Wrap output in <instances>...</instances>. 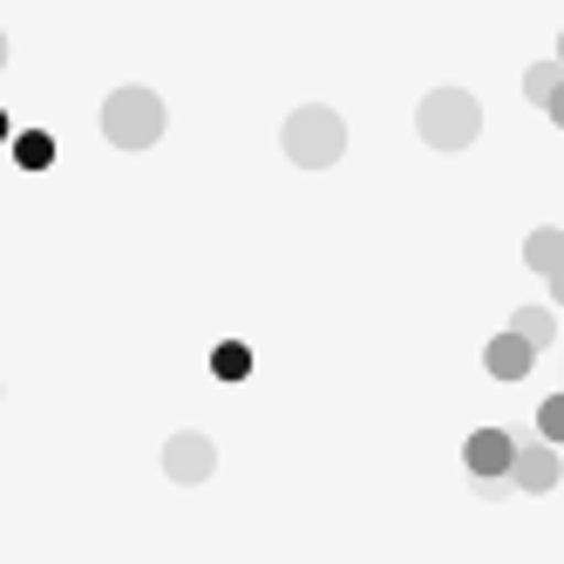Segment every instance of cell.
Listing matches in <instances>:
<instances>
[{"mask_svg":"<svg viewBox=\"0 0 564 564\" xmlns=\"http://www.w3.org/2000/svg\"><path fill=\"white\" fill-rule=\"evenodd\" d=\"M279 143H286V156H293L300 171H327V164H340V150H347V123H340V109L306 102V109L286 116Z\"/></svg>","mask_w":564,"mask_h":564,"instance_id":"1","label":"cell"},{"mask_svg":"<svg viewBox=\"0 0 564 564\" xmlns=\"http://www.w3.org/2000/svg\"><path fill=\"white\" fill-rule=\"evenodd\" d=\"M415 130H422L429 150H469L476 130H482V109H476L469 89H429L422 109H415Z\"/></svg>","mask_w":564,"mask_h":564,"instance_id":"2","label":"cell"},{"mask_svg":"<svg viewBox=\"0 0 564 564\" xmlns=\"http://www.w3.org/2000/svg\"><path fill=\"white\" fill-rule=\"evenodd\" d=\"M102 137L116 150H150L156 137H164V102H156L150 89H116L102 102Z\"/></svg>","mask_w":564,"mask_h":564,"instance_id":"3","label":"cell"},{"mask_svg":"<svg viewBox=\"0 0 564 564\" xmlns=\"http://www.w3.org/2000/svg\"><path fill=\"white\" fill-rule=\"evenodd\" d=\"M164 469H171L177 482H205V476L218 469V449H212V435H197V429H177V435L164 442Z\"/></svg>","mask_w":564,"mask_h":564,"instance_id":"4","label":"cell"},{"mask_svg":"<svg viewBox=\"0 0 564 564\" xmlns=\"http://www.w3.org/2000/svg\"><path fill=\"white\" fill-rule=\"evenodd\" d=\"M510 456H517V435H510V429H476V435L463 442L469 476H503V469H510Z\"/></svg>","mask_w":564,"mask_h":564,"instance_id":"5","label":"cell"},{"mask_svg":"<svg viewBox=\"0 0 564 564\" xmlns=\"http://www.w3.org/2000/svg\"><path fill=\"white\" fill-rule=\"evenodd\" d=\"M531 360H538V347H531V340H517L510 327H503L490 347H482V368H490L497 381H523V375H531Z\"/></svg>","mask_w":564,"mask_h":564,"instance_id":"6","label":"cell"},{"mask_svg":"<svg viewBox=\"0 0 564 564\" xmlns=\"http://www.w3.org/2000/svg\"><path fill=\"white\" fill-rule=\"evenodd\" d=\"M503 476L517 482V490H551V482H557V442H538V449H517Z\"/></svg>","mask_w":564,"mask_h":564,"instance_id":"7","label":"cell"},{"mask_svg":"<svg viewBox=\"0 0 564 564\" xmlns=\"http://www.w3.org/2000/svg\"><path fill=\"white\" fill-rule=\"evenodd\" d=\"M510 334L531 340V347L544 354V347L557 340V313H544V306H517V313H510Z\"/></svg>","mask_w":564,"mask_h":564,"instance_id":"8","label":"cell"},{"mask_svg":"<svg viewBox=\"0 0 564 564\" xmlns=\"http://www.w3.org/2000/svg\"><path fill=\"white\" fill-rule=\"evenodd\" d=\"M14 164H21V171H48V164H55V137L21 130V137H14Z\"/></svg>","mask_w":564,"mask_h":564,"instance_id":"9","label":"cell"},{"mask_svg":"<svg viewBox=\"0 0 564 564\" xmlns=\"http://www.w3.org/2000/svg\"><path fill=\"white\" fill-rule=\"evenodd\" d=\"M212 375H218V381H246V375H252V347L218 340V347H212Z\"/></svg>","mask_w":564,"mask_h":564,"instance_id":"10","label":"cell"},{"mask_svg":"<svg viewBox=\"0 0 564 564\" xmlns=\"http://www.w3.org/2000/svg\"><path fill=\"white\" fill-rule=\"evenodd\" d=\"M523 259H531V272H557V225H538L531 246H523Z\"/></svg>","mask_w":564,"mask_h":564,"instance_id":"11","label":"cell"},{"mask_svg":"<svg viewBox=\"0 0 564 564\" xmlns=\"http://www.w3.org/2000/svg\"><path fill=\"white\" fill-rule=\"evenodd\" d=\"M523 96L544 102V109H557V62H538L531 75H523Z\"/></svg>","mask_w":564,"mask_h":564,"instance_id":"12","label":"cell"},{"mask_svg":"<svg viewBox=\"0 0 564 564\" xmlns=\"http://www.w3.org/2000/svg\"><path fill=\"white\" fill-rule=\"evenodd\" d=\"M538 435H544V442H564V401H557V394L538 401Z\"/></svg>","mask_w":564,"mask_h":564,"instance_id":"13","label":"cell"},{"mask_svg":"<svg viewBox=\"0 0 564 564\" xmlns=\"http://www.w3.org/2000/svg\"><path fill=\"white\" fill-rule=\"evenodd\" d=\"M14 137V123H8V109H0V143H8Z\"/></svg>","mask_w":564,"mask_h":564,"instance_id":"14","label":"cell"},{"mask_svg":"<svg viewBox=\"0 0 564 564\" xmlns=\"http://www.w3.org/2000/svg\"><path fill=\"white\" fill-rule=\"evenodd\" d=\"M0 68H8V34H0Z\"/></svg>","mask_w":564,"mask_h":564,"instance_id":"15","label":"cell"}]
</instances>
